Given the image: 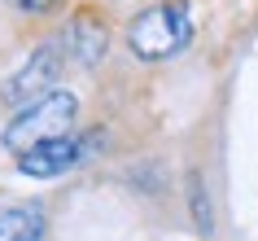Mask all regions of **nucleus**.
I'll use <instances>...</instances> for the list:
<instances>
[{"label":"nucleus","mask_w":258,"mask_h":241,"mask_svg":"<svg viewBox=\"0 0 258 241\" xmlns=\"http://www.w3.org/2000/svg\"><path fill=\"white\" fill-rule=\"evenodd\" d=\"M75 114H79V101L70 88H53V92L35 97L27 106L18 110L14 119L5 123V136H0V145L9 149V154H27V149L44 145V140H57V136H70L75 127Z\"/></svg>","instance_id":"nucleus-1"},{"label":"nucleus","mask_w":258,"mask_h":241,"mask_svg":"<svg viewBox=\"0 0 258 241\" xmlns=\"http://www.w3.org/2000/svg\"><path fill=\"white\" fill-rule=\"evenodd\" d=\"M188 40H192V18L184 0H162V5L136 14L127 27V44L140 62H166V57L184 53Z\"/></svg>","instance_id":"nucleus-2"},{"label":"nucleus","mask_w":258,"mask_h":241,"mask_svg":"<svg viewBox=\"0 0 258 241\" xmlns=\"http://www.w3.org/2000/svg\"><path fill=\"white\" fill-rule=\"evenodd\" d=\"M57 75H61V53H57V44H40V49L31 53V62L9 79L5 101L27 106V101H35V97L53 92V88H57Z\"/></svg>","instance_id":"nucleus-3"},{"label":"nucleus","mask_w":258,"mask_h":241,"mask_svg":"<svg viewBox=\"0 0 258 241\" xmlns=\"http://www.w3.org/2000/svg\"><path fill=\"white\" fill-rule=\"evenodd\" d=\"M83 158H88V140H79V136L70 132V136H57V140H44V145L27 149V154L18 158V171L35 175V180H53V175L79 167Z\"/></svg>","instance_id":"nucleus-4"},{"label":"nucleus","mask_w":258,"mask_h":241,"mask_svg":"<svg viewBox=\"0 0 258 241\" xmlns=\"http://www.w3.org/2000/svg\"><path fill=\"white\" fill-rule=\"evenodd\" d=\"M44 228H48V219L31 202L0 206V241H44Z\"/></svg>","instance_id":"nucleus-5"},{"label":"nucleus","mask_w":258,"mask_h":241,"mask_svg":"<svg viewBox=\"0 0 258 241\" xmlns=\"http://www.w3.org/2000/svg\"><path fill=\"white\" fill-rule=\"evenodd\" d=\"M66 40H70V49L79 53V62H88V66L105 57V27H101L92 14H79V18H75Z\"/></svg>","instance_id":"nucleus-6"},{"label":"nucleus","mask_w":258,"mask_h":241,"mask_svg":"<svg viewBox=\"0 0 258 241\" xmlns=\"http://www.w3.org/2000/svg\"><path fill=\"white\" fill-rule=\"evenodd\" d=\"M188 188H192V211H197V228H202L206 237L215 232V224H210V211H206V193H202V175H192L188 180Z\"/></svg>","instance_id":"nucleus-7"},{"label":"nucleus","mask_w":258,"mask_h":241,"mask_svg":"<svg viewBox=\"0 0 258 241\" xmlns=\"http://www.w3.org/2000/svg\"><path fill=\"white\" fill-rule=\"evenodd\" d=\"M18 14H31V18H40V14H48L53 9V0H9Z\"/></svg>","instance_id":"nucleus-8"}]
</instances>
